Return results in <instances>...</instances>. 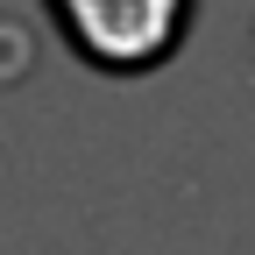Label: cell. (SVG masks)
Segmentation results:
<instances>
[{
  "label": "cell",
  "mask_w": 255,
  "mask_h": 255,
  "mask_svg": "<svg viewBox=\"0 0 255 255\" xmlns=\"http://www.w3.org/2000/svg\"><path fill=\"white\" fill-rule=\"evenodd\" d=\"M50 28L85 71L100 78H149L177 64L199 28V0H43Z\"/></svg>",
  "instance_id": "cell-1"
}]
</instances>
